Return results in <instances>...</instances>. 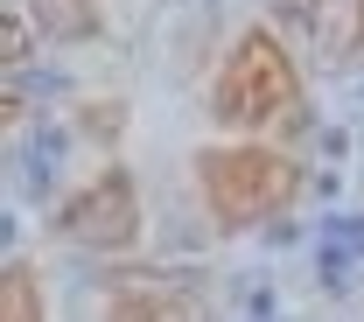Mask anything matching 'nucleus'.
Masks as SVG:
<instances>
[{
  "instance_id": "2",
  "label": "nucleus",
  "mask_w": 364,
  "mask_h": 322,
  "mask_svg": "<svg viewBox=\"0 0 364 322\" xmlns=\"http://www.w3.org/2000/svg\"><path fill=\"white\" fill-rule=\"evenodd\" d=\"M196 176H203L210 218H218L225 231H252L259 218L287 210L294 189H301L294 161H287V154H267V147H218V154L196 161Z\"/></svg>"
},
{
  "instance_id": "1",
  "label": "nucleus",
  "mask_w": 364,
  "mask_h": 322,
  "mask_svg": "<svg viewBox=\"0 0 364 322\" xmlns=\"http://www.w3.org/2000/svg\"><path fill=\"white\" fill-rule=\"evenodd\" d=\"M218 127H294V112H301V77H294V63H287V49L273 43L267 28H245L238 43H231L225 70H218Z\"/></svg>"
},
{
  "instance_id": "8",
  "label": "nucleus",
  "mask_w": 364,
  "mask_h": 322,
  "mask_svg": "<svg viewBox=\"0 0 364 322\" xmlns=\"http://www.w3.org/2000/svg\"><path fill=\"white\" fill-rule=\"evenodd\" d=\"M350 49H364V0H358V28H350Z\"/></svg>"
},
{
  "instance_id": "7",
  "label": "nucleus",
  "mask_w": 364,
  "mask_h": 322,
  "mask_svg": "<svg viewBox=\"0 0 364 322\" xmlns=\"http://www.w3.org/2000/svg\"><path fill=\"white\" fill-rule=\"evenodd\" d=\"M267 7H273V21H287V28H309L322 0H267Z\"/></svg>"
},
{
  "instance_id": "4",
  "label": "nucleus",
  "mask_w": 364,
  "mask_h": 322,
  "mask_svg": "<svg viewBox=\"0 0 364 322\" xmlns=\"http://www.w3.org/2000/svg\"><path fill=\"white\" fill-rule=\"evenodd\" d=\"M105 322H196V301L182 294L176 280H127L112 294Z\"/></svg>"
},
{
  "instance_id": "6",
  "label": "nucleus",
  "mask_w": 364,
  "mask_h": 322,
  "mask_svg": "<svg viewBox=\"0 0 364 322\" xmlns=\"http://www.w3.org/2000/svg\"><path fill=\"white\" fill-rule=\"evenodd\" d=\"M43 36H91L98 28V0H28Z\"/></svg>"
},
{
  "instance_id": "5",
  "label": "nucleus",
  "mask_w": 364,
  "mask_h": 322,
  "mask_svg": "<svg viewBox=\"0 0 364 322\" xmlns=\"http://www.w3.org/2000/svg\"><path fill=\"white\" fill-rule=\"evenodd\" d=\"M0 322H43V287H36V267H28V259H7V280H0Z\"/></svg>"
},
{
  "instance_id": "3",
  "label": "nucleus",
  "mask_w": 364,
  "mask_h": 322,
  "mask_svg": "<svg viewBox=\"0 0 364 322\" xmlns=\"http://www.w3.org/2000/svg\"><path fill=\"white\" fill-rule=\"evenodd\" d=\"M56 231L70 238V245H98V252H119V245H134L140 238V196H134V176H98L91 189H77L70 203H63V218Z\"/></svg>"
}]
</instances>
